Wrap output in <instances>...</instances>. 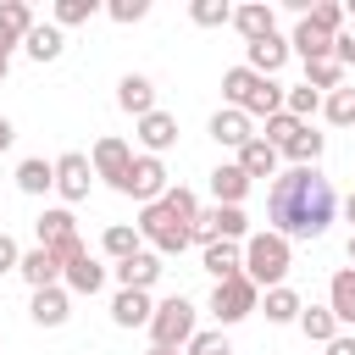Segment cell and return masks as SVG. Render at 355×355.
Listing matches in <instances>:
<instances>
[{"label":"cell","instance_id":"f5cc1de1","mask_svg":"<svg viewBox=\"0 0 355 355\" xmlns=\"http://www.w3.org/2000/svg\"><path fill=\"white\" fill-rule=\"evenodd\" d=\"M150 355H178V349H150Z\"/></svg>","mask_w":355,"mask_h":355},{"label":"cell","instance_id":"5b68a950","mask_svg":"<svg viewBox=\"0 0 355 355\" xmlns=\"http://www.w3.org/2000/svg\"><path fill=\"white\" fill-rule=\"evenodd\" d=\"M255 305H261V288H255V283H250L244 272L211 288V316H216L222 327H233V322H244V316H250Z\"/></svg>","mask_w":355,"mask_h":355},{"label":"cell","instance_id":"484cf974","mask_svg":"<svg viewBox=\"0 0 355 355\" xmlns=\"http://www.w3.org/2000/svg\"><path fill=\"white\" fill-rule=\"evenodd\" d=\"M22 50H28L33 61H55V55L67 50V39H61V28H55V22H33V28H28V39H22Z\"/></svg>","mask_w":355,"mask_h":355},{"label":"cell","instance_id":"e0dca14e","mask_svg":"<svg viewBox=\"0 0 355 355\" xmlns=\"http://www.w3.org/2000/svg\"><path fill=\"white\" fill-rule=\"evenodd\" d=\"M200 266H205L216 283H227V277H239V272H244V250H239V244H227V239H216V244H205V250H200Z\"/></svg>","mask_w":355,"mask_h":355},{"label":"cell","instance_id":"ee69618b","mask_svg":"<svg viewBox=\"0 0 355 355\" xmlns=\"http://www.w3.org/2000/svg\"><path fill=\"white\" fill-rule=\"evenodd\" d=\"M183 355H233V349H227V338H222V327H216V333H194V338L183 344Z\"/></svg>","mask_w":355,"mask_h":355},{"label":"cell","instance_id":"4dcf8cb0","mask_svg":"<svg viewBox=\"0 0 355 355\" xmlns=\"http://www.w3.org/2000/svg\"><path fill=\"white\" fill-rule=\"evenodd\" d=\"M322 144H327V139H322V133H316V128L305 122V128H300V133H294V139L283 144V155H288L294 166H316V161H322Z\"/></svg>","mask_w":355,"mask_h":355},{"label":"cell","instance_id":"f35d334b","mask_svg":"<svg viewBox=\"0 0 355 355\" xmlns=\"http://www.w3.org/2000/svg\"><path fill=\"white\" fill-rule=\"evenodd\" d=\"M300 128H305V122H294L288 111H277V116H266V133H255V139H266L272 150H283V144H288V139H294Z\"/></svg>","mask_w":355,"mask_h":355},{"label":"cell","instance_id":"1f68e13d","mask_svg":"<svg viewBox=\"0 0 355 355\" xmlns=\"http://www.w3.org/2000/svg\"><path fill=\"white\" fill-rule=\"evenodd\" d=\"M261 311H266V322H300V294L288 288V283H277V288H266V300H261Z\"/></svg>","mask_w":355,"mask_h":355},{"label":"cell","instance_id":"f1b7e54d","mask_svg":"<svg viewBox=\"0 0 355 355\" xmlns=\"http://www.w3.org/2000/svg\"><path fill=\"white\" fill-rule=\"evenodd\" d=\"M211 227H216V239H227V244H244V239H250L244 205H211Z\"/></svg>","mask_w":355,"mask_h":355},{"label":"cell","instance_id":"d6986e66","mask_svg":"<svg viewBox=\"0 0 355 355\" xmlns=\"http://www.w3.org/2000/svg\"><path fill=\"white\" fill-rule=\"evenodd\" d=\"M283 61H288V39H283V33H266V39L250 44V61H244V67H250L255 78H272Z\"/></svg>","mask_w":355,"mask_h":355},{"label":"cell","instance_id":"277c9868","mask_svg":"<svg viewBox=\"0 0 355 355\" xmlns=\"http://www.w3.org/2000/svg\"><path fill=\"white\" fill-rule=\"evenodd\" d=\"M194 333H200L194 327V305L183 294H172V300H161L150 311V349H183Z\"/></svg>","mask_w":355,"mask_h":355},{"label":"cell","instance_id":"603a6c76","mask_svg":"<svg viewBox=\"0 0 355 355\" xmlns=\"http://www.w3.org/2000/svg\"><path fill=\"white\" fill-rule=\"evenodd\" d=\"M239 111H244V116H277V111H283V83H277V78H255Z\"/></svg>","mask_w":355,"mask_h":355},{"label":"cell","instance_id":"ab89813d","mask_svg":"<svg viewBox=\"0 0 355 355\" xmlns=\"http://www.w3.org/2000/svg\"><path fill=\"white\" fill-rule=\"evenodd\" d=\"M189 17H194L200 28H222V22L233 17V6H227V0H194V6H189Z\"/></svg>","mask_w":355,"mask_h":355},{"label":"cell","instance_id":"7bdbcfd3","mask_svg":"<svg viewBox=\"0 0 355 355\" xmlns=\"http://www.w3.org/2000/svg\"><path fill=\"white\" fill-rule=\"evenodd\" d=\"M161 200H166V205H172V211H178L183 222H194V216H200V200H194V189H183V183H172V189H166Z\"/></svg>","mask_w":355,"mask_h":355},{"label":"cell","instance_id":"60d3db41","mask_svg":"<svg viewBox=\"0 0 355 355\" xmlns=\"http://www.w3.org/2000/svg\"><path fill=\"white\" fill-rule=\"evenodd\" d=\"M305 83L311 89H344V67L338 61H311L305 67Z\"/></svg>","mask_w":355,"mask_h":355},{"label":"cell","instance_id":"c3c4849f","mask_svg":"<svg viewBox=\"0 0 355 355\" xmlns=\"http://www.w3.org/2000/svg\"><path fill=\"white\" fill-rule=\"evenodd\" d=\"M17 144V128H11V116H0V150H11Z\"/></svg>","mask_w":355,"mask_h":355},{"label":"cell","instance_id":"9c48e42d","mask_svg":"<svg viewBox=\"0 0 355 355\" xmlns=\"http://www.w3.org/2000/svg\"><path fill=\"white\" fill-rule=\"evenodd\" d=\"M139 144H144V155H161V150H172L178 144V116L172 111H150V116H139Z\"/></svg>","mask_w":355,"mask_h":355},{"label":"cell","instance_id":"8d00e7d4","mask_svg":"<svg viewBox=\"0 0 355 355\" xmlns=\"http://www.w3.org/2000/svg\"><path fill=\"white\" fill-rule=\"evenodd\" d=\"M250 83H255V72H250V67H227V72H222V100L239 111V105H244V94H250Z\"/></svg>","mask_w":355,"mask_h":355},{"label":"cell","instance_id":"cb8c5ba5","mask_svg":"<svg viewBox=\"0 0 355 355\" xmlns=\"http://www.w3.org/2000/svg\"><path fill=\"white\" fill-rule=\"evenodd\" d=\"M239 172L255 183V178H277V150L266 144V139H250L244 150H239Z\"/></svg>","mask_w":355,"mask_h":355},{"label":"cell","instance_id":"ba28073f","mask_svg":"<svg viewBox=\"0 0 355 355\" xmlns=\"http://www.w3.org/2000/svg\"><path fill=\"white\" fill-rule=\"evenodd\" d=\"M89 183H94V166H89V155H78V150L55 155V194H61L67 205L89 200Z\"/></svg>","mask_w":355,"mask_h":355},{"label":"cell","instance_id":"7a4b0ae2","mask_svg":"<svg viewBox=\"0 0 355 355\" xmlns=\"http://www.w3.org/2000/svg\"><path fill=\"white\" fill-rule=\"evenodd\" d=\"M244 277L255 288H277L288 277V239H277L272 227L266 233H250L244 239Z\"/></svg>","mask_w":355,"mask_h":355},{"label":"cell","instance_id":"7dc6e473","mask_svg":"<svg viewBox=\"0 0 355 355\" xmlns=\"http://www.w3.org/2000/svg\"><path fill=\"white\" fill-rule=\"evenodd\" d=\"M322 349H327V355H355V338H349V333H338V338H333V344H322Z\"/></svg>","mask_w":355,"mask_h":355},{"label":"cell","instance_id":"f907efd6","mask_svg":"<svg viewBox=\"0 0 355 355\" xmlns=\"http://www.w3.org/2000/svg\"><path fill=\"white\" fill-rule=\"evenodd\" d=\"M344 216H349V222H355V194H349V200H344Z\"/></svg>","mask_w":355,"mask_h":355},{"label":"cell","instance_id":"2e32d148","mask_svg":"<svg viewBox=\"0 0 355 355\" xmlns=\"http://www.w3.org/2000/svg\"><path fill=\"white\" fill-rule=\"evenodd\" d=\"M116 105H122L128 116H150V111H155V83H150L144 72H128V78L116 83Z\"/></svg>","mask_w":355,"mask_h":355},{"label":"cell","instance_id":"3957f363","mask_svg":"<svg viewBox=\"0 0 355 355\" xmlns=\"http://www.w3.org/2000/svg\"><path fill=\"white\" fill-rule=\"evenodd\" d=\"M139 239L155 250V255H183L189 250V222L166 205V200H155V205H139Z\"/></svg>","mask_w":355,"mask_h":355},{"label":"cell","instance_id":"5bb4252c","mask_svg":"<svg viewBox=\"0 0 355 355\" xmlns=\"http://www.w3.org/2000/svg\"><path fill=\"white\" fill-rule=\"evenodd\" d=\"M150 311H155V300L144 288H116V300H111V322L116 327H150Z\"/></svg>","mask_w":355,"mask_h":355},{"label":"cell","instance_id":"4316f807","mask_svg":"<svg viewBox=\"0 0 355 355\" xmlns=\"http://www.w3.org/2000/svg\"><path fill=\"white\" fill-rule=\"evenodd\" d=\"M288 50H300V61H305V67H311V61H333V39H327V33H316L305 17H300V28H294Z\"/></svg>","mask_w":355,"mask_h":355},{"label":"cell","instance_id":"816d5d0a","mask_svg":"<svg viewBox=\"0 0 355 355\" xmlns=\"http://www.w3.org/2000/svg\"><path fill=\"white\" fill-rule=\"evenodd\" d=\"M349 261H355V233H349Z\"/></svg>","mask_w":355,"mask_h":355},{"label":"cell","instance_id":"d6a6232c","mask_svg":"<svg viewBox=\"0 0 355 355\" xmlns=\"http://www.w3.org/2000/svg\"><path fill=\"white\" fill-rule=\"evenodd\" d=\"M100 250H105L111 261H128V255H139V227H128V222H111V227H105V239H100Z\"/></svg>","mask_w":355,"mask_h":355},{"label":"cell","instance_id":"6da1fadb","mask_svg":"<svg viewBox=\"0 0 355 355\" xmlns=\"http://www.w3.org/2000/svg\"><path fill=\"white\" fill-rule=\"evenodd\" d=\"M338 211V194L333 183L316 172V166H288L272 178V194H266V222L277 239H322L327 222Z\"/></svg>","mask_w":355,"mask_h":355},{"label":"cell","instance_id":"836d02e7","mask_svg":"<svg viewBox=\"0 0 355 355\" xmlns=\"http://www.w3.org/2000/svg\"><path fill=\"white\" fill-rule=\"evenodd\" d=\"M305 22H311L316 33H327V39H338V33H344V6H338V0H322V6L305 11Z\"/></svg>","mask_w":355,"mask_h":355},{"label":"cell","instance_id":"d590c367","mask_svg":"<svg viewBox=\"0 0 355 355\" xmlns=\"http://www.w3.org/2000/svg\"><path fill=\"white\" fill-rule=\"evenodd\" d=\"M94 11H100V0H55L50 17H55V28H78V22H89Z\"/></svg>","mask_w":355,"mask_h":355},{"label":"cell","instance_id":"4fadbf2b","mask_svg":"<svg viewBox=\"0 0 355 355\" xmlns=\"http://www.w3.org/2000/svg\"><path fill=\"white\" fill-rule=\"evenodd\" d=\"M33 233H39V250H61V244L78 239V216H72L67 205H55V211H44V216L33 222Z\"/></svg>","mask_w":355,"mask_h":355},{"label":"cell","instance_id":"681fc988","mask_svg":"<svg viewBox=\"0 0 355 355\" xmlns=\"http://www.w3.org/2000/svg\"><path fill=\"white\" fill-rule=\"evenodd\" d=\"M6 72H11V55H6V50H0V83H6Z\"/></svg>","mask_w":355,"mask_h":355},{"label":"cell","instance_id":"ffe728a7","mask_svg":"<svg viewBox=\"0 0 355 355\" xmlns=\"http://www.w3.org/2000/svg\"><path fill=\"white\" fill-rule=\"evenodd\" d=\"M211 139H216L222 150H244V144H250L255 133H250V116L227 105V111H216V116H211Z\"/></svg>","mask_w":355,"mask_h":355},{"label":"cell","instance_id":"30bf717a","mask_svg":"<svg viewBox=\"0 0 355 355\" xmlns=\"http://www.w3.org/2000/svg\"><path fill=\"white\" fill-rule=\"evenodd\" d=\"M17 277L28 283V288H55L61 283V261L50 255V250H22V261H17Z\"/></svg>","mask_w":355,"mask_h":355},{"label":"cell","instance_id":"8fae6325","mask_svg":"<svg viewBox=\"0 0 355 355\" xmlns=\"http://www.w3.org/2000/svg\"><path fill=\"white\" fill-rule=\"evenodd\" d=\"M116 283L122 288H155L161 283V255L155 250H139V255H128V261H116Z\"/></svg>","mask_w":355,"mask_h":355},{"label":"cell","instance_id":"bcb514c9","mask_svg":"<svg viewBox=\"0 0 355 355\" xmlns=\"http://www.w3.org/2000/svg\"><path fill=\"white\" fill-rule=\"evenodd\" d=\"M17 261H22L17 239H11V233H0V277H6V272H17Z\"/></svg>","mask_w":355,"mask_h":355},{"label":"cell","instance_id":"9a60e30c","mask_svg":"<svg viewBox=\"0 0 355 355\" xmlns=\"http://www.w3.org/2000/svg\"><path fill=\"white\" fill-rule=\"evenodd\" d=\"M327 311L338 327H355V266H338L327 283Z\"/></svg>","mask_w":355,"mask_h":355},{"label":"cell","instance_id":"ac0fdd59","mask_svg":"<svg viewBox=\"0 0 355 355\" xmlns=\"http://www.w3.org/2000/svg\"><path fill=\"white\" fill-rule=\"evenodd\" d=\"M61 288L67 294H100L105 288V266L94 255H78L72 266H61Z\"/></svg>","mask_w":355,"mask_h":355},{"label":"cell","instance_id":"db71d44e","mask_svg":"<svg viewBox=\"0 0 355 355\" xmlns=\"http://www.w3.org/2000/svg\"><path fill=\"white\" fill-rule=\"evenodd\" d=\"M349 17H355V0H349Z\"/></svg>","mask_w":355,"mask_h":355},{"label":"cell","instance_id":"e575fe53","mask_svg":"<svg viewBox=\"0 0 355 355\" xmlns=\"http://www.w3.org/2000/svg\"><path fill=\"white\" fill-rule=\"evenodd\" d=\"M283 111H288L294 122H305V116H316V111H322V94H316L311 83H300V89H283Z\"/></svg>","mask_w":355,"mask_h":355},{"label":"cell","instance_id":"74e56055","mask_svg":"<svg viewBox=\"0 0 355 355\" xmlns=\"http://www.w3.org/2000/svg\"><path fill=\"white\" fill-rule=\"evenodd\" d=\"M322 111H327L333 128H349V122H355V89H333V94L322 100Z\"/></svg>","mask_w":355,"mask_h":355},{"label":"cell","instance_id":"d4e9b609","mask_svg":"<svg viewBox=\"0 0 355 355\" xmlns=\"http://www.w3.org/2000/svg\"><path fill=\"white\" fill-rule=\"evenodd\" d=\"M211 194H216V205H239V200L250 194V178L239 172V161H222V166L211 172Z\"/></svg>","mask_w":355,"mask_h":355},{"label":"cell","instance_id":"83f0119b","mask_svg":"<svg viewBox=\"0 0 355 355\" xmlns=\"http://www.w3.org/2000/svg\"><path fill=\"white\" fill-rule=\"evenodd\" d=\"M17 189H22V194H50V189H55V161L28 155V161L17 166Z\"/></svg>","mask_w":355,"mask_h":355},{"label":"cell","instance_id":"f6af8a7d","mask_svg":"<svg viewBox=\"0 0 355 355\" xmlns=\"http://www.w3.org/2000/svg\"><path fill=\"white\" fill-rule=\"evenodd\" d=\"M333 61H338V67H355V33H349V28L333 39Z\"/></svg>","mask_w":355,"mask_h":355},{"label":"cell","instance_id":"52a82bcc","mask_svg":"<svg viewBox=\"0 0 355 355\" xmlns=\"http://www.w3.org/2000/svg\"><path fill=\"white\" fill-rule=\"evenodd\" d=\"M89 166H94V178H105L111 189H122V178H128V166H133V150H128V139H116V133L94 139V155H89Z\"/></svg>","mask_w":355,"mask_h":355},{"label":"cell","instance_id":"f546056e","mask_svg":"<svg viewBox=\"0 0 355 355\" xmlns=\"http://www.w3.org/2000/svg\"><path fill=\"white\" fill-rule=\"evenodd\" d=\"M300 333H305L311 344H333V338H338V322H333L327 305H300Z\"/></svg>","mask_w":355,"mask_h":355},{"label":"cell","instance_id":"8992f818","mask_svg":"<svg viewBox=\"0 0 355 355\" xmlns=\"http://www.w3.org/2000/svg\"><path fill=\"white\" fill-rule=\"evenodd\" d=\"M166 189H172V183H166L161 155H133V166H128V178H122L116 194H128V200H139V205H155Z\"/></svg>","mask_w":355,"mask_h":355},{"label":"cell","instance_id":"7402d4cb","mask_svg":"<svg viewBox=\"0 0 355 355\" xmlns=\"http://www.w3.org/2000/svg\"><path fill=\"white\" fill-rule=\"evenodd\" d=\"M28 28H33L28 0H0V50H6V55H11V44L28 39Z\"/></svg>","mask_w":355,"mask_h":355},{"label":"cell","instance_id":"b9f144b4","mask_svg":"<svg viewBox=\"0 0 355 355\" xmlns=\"http://www.w3.org/2000/svg\"><path fill=\"white\" fill-rule=\"evenodd\" d=\"M105 11H111V22H144L150 17V0H105Z\"/></svg>","mask_w":355,"mask_h":355},{"label":"cell","instance_id":"44dd1931","mask_svg":"<svg viewBox=\"0 0 355 355\" xmlns=\"http://www.w3.org/2000/svg\"><path fill=\"white\" fill-rule=\"evenodd\" d=\"M72 316V294L55 283V288H33V322L39 327H61Z\"/></svg>","mask_w":355,"mask_h":355},{"label":"cell","instance_id":"7c38bea8","mask_svg":"<svg viewBox=\"0 0 355 355\" xmlns=\"http://www.w3.org/2000/svg\"><path fill=\"white\" fill-rule=\"evenodd\" d=\"M227 22H233V28H239V33L250 39V44H255V39H266V33H277V11H272L266 0H250V6H233V17H227Z\"/></svg>","mask_w":355,"mask_h":355}]
</instances>
